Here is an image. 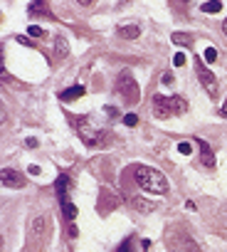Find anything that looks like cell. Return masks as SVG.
I'll list each match as a JSON object with an SVG mask.
<instances>
[{"instance_id": "2", "label": "cell", "mask_w": 227, "mask_h": 252, "mask_svg": "<svg viewBox=\"0 0 227 252\" xmlns=\"http://www.w3.org/2000/svg\"><path fill=\"white\" fill-rule=\"evenodd\" d=\"M116 92L124 97V101H129V104H136L138 99H141V89H138V84L133 82V75L126 69V72H121V77H119V82H116Z\"/></svg>"}, {"instance_id": "20", "label": "cell", "mask_w": 227, "mask_h": 252, "mask_svg": "<svg viewBox=\"0 0 227 252\" xmlns=\"http://www.w3.org/2000/svg\"><path fill=\"white\" fill-rule=\"evenodd\" d=\"M124 124H126V126H131V129H133V126H136V124H138V116H136V114H126V116H124Z\"/></svg>"}, {"instance_id": "5", "label": "cell", "mask_w": 227, "mask_h": 252, "mask_svg": "<svg viewBox=\"0 0 227 252\" xmlns=\"http://www.w3.org/2000/svg\"><path fill=\"white\" fill-rule=\"evenodd\" d=\"M153 116L161 119V121L175 116V114H173V106H170V97H163V94H156V97H153Z\"/></svg>"}, {"instance_id": "6", "label": "cell", "mask_w": 227, "mask_h": 252, "mask_svg": "<svg viewBox=\"0 0 227 252\" xmlns=\"http://www.w3.org/2000/svg\"><path fill=\"white\" fill-rule=\"evenodd\" d=\"M0 178H3V183H5L8 188H22V186L27 183L25 175L18 173L15 168H3V171H0Z\"/></svg>"}, {"instance_id": "19", "label": "cell", "mask_w": 227, "mask_h": 252, "mask_svg": "<svg viewBox=\"0 0 227 252\" xmlns=\"http://www.w3.org/2000/svg\"><path fill=\"white\" fill-rule=\"evenodd\" d=\"M32 230H35V233H42V230H45V218H35Z\"/></svg>"}, {"instance_id": "27", "label": "cell", "mask_w": 227, "mask_h": 252, "mask_svg": "<svg viewBox=\"0 0 227 252\" xmlns=\"http://www.w3.org/2000/svg\"><path fill=\"white\" fill-rule=\"evenodd\" d=\"M77 233H79L77 225H69V235H72V237H77Z\"/></svg>"}, {"instance_id": "10", "label": "cell", "mask_w": 227, "mask_h": 252, "mask_svg": "<svg viewBox=\"0 0 227 252\" xmlns=\"http://www.w3.org/2000/svg\"><path fill=\"white\" fill-rule=\"evenodd\" d=\"M138 35H141L138 25H121L119 27V38H124V40H136Z\"/></svg>"}, {"instance_id": "25", "label": "cell", "mask_w": 227, "mask_h": 252, "mask_svg": "<svg viewBox=\"0 0 227 252\" xmlns=\"http://www.w3.org/2000/svg\"><path fill=\"white\" fill-rule=\"evenodd\" d=\"M163 84H173V75H170V72H166V75H163Z\"/></svg>"}, {"instance_id": "18", "label": "cell", "mask_w": 227, "mask_h": 252, "mask_svg": "<svg viewBox=\"0 0 227 252\" xmlns=\"http://www.w3.org/2000/svg\"><path fill=\"white\" fill-rule=\"evenodd\" d=\"M30 35H32V38H42V35H45V30L40 27V25H30V30H27Z\"/></svg>"}, {"instance_id": "29", "label": "cell", "mask_w": 227, "mask_h": 252, "mask_svg": "<svg viewBox=\"0 0 227 252\" xmlns=\"http://www.w3.org/2000/svg\"><path fill=\"white\" fill-rule=\"evenodd\" d=\"M220 114H222V116L227 119V99H225V104H222V109H220Z\"/></svg>"}, {"instance_id": "3", "label": "cell", "mask_w": 227, "mask_h": 252, "mask_svg": "<svg viewBox=\"0 0 227 252\" xmlns=\"http://www.w3.org/2000/svg\"><path fill=\"white\" fill-rule=\"evenodd\" d=\"M77 131H79V136H82V141L87 143V146H104V143L111 138L109 131L94 129V126H89L87 121H79V124H77Z\"/></svg>"}, {"instance_id": "9", "label": "cell", "mask_w": 227, "mask_h": 252, "mask_svg": "<svg viewBox=\"0 0 227 252\" xmlns=\"http://www.w3.org/2000/svg\"><path fill=\"white\" fill-rule=\"evenodd\" d=\"M59 205H62V215L72 223V220H77V205H74L69 198H64V200H59Z\"/></svg>"}, {"instance_id": "13", "label": "cell", "mask_w": 227, "mask_h": 252, "mask_svg": "<svg viewBox=\"0 0 227 252\" xmlns=\"http://www.w3.org/2000/svg\"><path fill=\"white\" fill-rule=\"evenodd\" d=\"M200 10L208 13V15H212V13H220V10H222V3H220V0H210V3H203V5H200Z\"/></svg>"}, {"instance_id": "26", "label": "cell", "mask_w": 227, "mask_h": 252, "mask_svg": "<svg viewBox=\"0 0 227 252\" xmlns=\"http://www.w3.org/2000/svg\"><path fill=\"white\" fill-rule=\"evenodd\" d=\"M185 210H198V205H195L193 200H188V203H185Z\"/></svg>"}, {"instance_id": "11", "label": "cell", "mask_w": 227, "mask_h": 252, "mask_svg": "<svg viewBox=\"0 0 227 252\" xmlns=\"http://www.w3.org/2000/svg\"><path fill=\"white\" fill-rule=\"evenodd\" d=\"M55 188H57V195H59V200L69 198V195H67V191H69V175H67V173H62V175L57 178V183H55Z\"/></svg>"}, {"instance_id": "7", "label": "cell", "mask_w": 227, "mask_h": 252, "mask_svg": "<svg viewBox=\"0 0 227 252\" xmlns=\"http://www.w3.org/2000/svg\"><path fill=\"white\" fill-rule=\"evenodd\" d=\"M195 143H198V149H200V161H203V166H205V168H215V154H212V149H210V143H208L205 138H195Z\"/></svg>"}, {"instance_id": "16", "label": "cell", "mask_w": 227, "mask_h": 252, "mask_svg": "<svg viewBox=\"0 0 227 252\" xmlns=\"http://www.w3.org/2000/svg\"><path fill=\"white\" fill-rule=\"evenodd\" d=\"M27 10H30L32 15H35V13H37V15H50V13H47V5H45V3H32Z\"/></svg>"}, {"instance_id": "21", "label": "cell", "mask_w": 227, "mask_h": 252, "mask_svg": "<svg viewBox=\"0 0 227 252\" xmlns=\"http://www.w3.org/2000/svg\"><path fill=\"white\" fill-rule=\"evenodd\" d=\"M205 59H208V62H215V59H217V50H215V47H208V50H205Z\"/></svg>"}, {"instance_id": "17", "label": "cell", "mask_w": 227, "mask_h": 252, "mask_svg": "<svg viewBox=\"0 0 227 252\" xmlns=\"http://www.w3.org/2000/svg\"><path fill=\"white\" fill-rule=\"evenodd\" d=\"M178 154H180V156H190V154H193V146H190L188 141H180V143H178Z\"/></svg>"}, {"instance_id": "28", "label": "cell", "mask_w": 227, "mask_h": 252, "mask_svg": "<svg viewBox=\"0 0 227 252\" xmlns=\"http://www.w3.org/2000/svg\"><path fill=\"white\" fill-rule=\"evenodd\" d=\"M27 171H30V175H37V173H40V168H37V166H30Z\"/></svg>"}, {"instance_id": "1", "label": "cell", "mask_w": 227, "mask_h": 252, "mask_svg": "<svg viewBox=\"0 0 227 252\" xmlns=\"http://www.w3.org/2000/svg\"><path fill=\"white\" fill-rule=\"evenodd\" d=\"M136 183L143 191L156 193V195H166L168 193V178H166V173L151 168V166H136Z\"/></svg>"}, {"instance_id": "8", "label": "cell", "mask_w": 227, "mask_h": 252, "mask_svg": "<svg viewBox=\"0 0 227 252\" xmlns=\"http://www.w3.org/2000/svg\"><path fill=\"white\" fill-rule=\"evenodd\" d=\"M84 94H87V89H84L82 84H74V87L59 92V99H62V101H74V99H79V97H84Z\"/></svg>"}, {"instance_id": "12", "label": "cell", "mask_w": 227, "mask_h": 252, "mask_svg": "<svg viewBox=\"0 0 227 252\" xmlns=\"http://www.w3.org/2000/svg\"><path fill=\"white\" fill-rule=\"evenodd\" d=\"M55 55H57V59H64V57L69 55V45H67L64 38H57V42H55Z\"/></svg>"}, {"instance_id": "14", "label": "cell", "mask_w": 227, "mask_h": 252, "mask_svg": "<svg viewBox=\"0 0 227 252\" xmlns=\"http://www.w3.org/2000/svg\"><path fill=\"white\" fill-rule=\"evenodd\" d=\"M133 205H136L141 213H151V210L156 208L153 203H148V200H146V198H141V195H136V198H133Z\"/></svg>"}, {"instance_id": "15", "label": "cell", "mask_w": 227, "mask_h": 252, "mask_svg": "<svg viewBox=\"0 0 227 252\" xmlns=\"http://www.w3.org/2000/svg\"><path fill=\"white\" fill-rule=\"evenodd\" d=\"M173 42L175 45H180V47H185V45H190L193 42V38L188 32H173Z\"/></svg>"}, {"instance_id": "23", "label": "cell", "mask_w": 227, "mask_h": 252, "mask_svg": "<svg viewBox=\"0 0 227 252\" xmlns=\"http://www.w3.org/2000/svg\"><path fill=\"white\" fill-rule=\"evenodd\" d=\"M37 143H40V141H37L35 136H30V138H25V146H27V149H35V146H37Z\"/></svg>"}, {"instance_id": "22", "label": "cell", "mask_w": 227, "mask_h": 252, "mask_svg": "<svg viewBox=\"0 0 227 252\" xmlns=\"http://www.w3.org/2000/svg\"><path fill=\"white\" fill-rule=\"evenodd\" d=\"M173 64H175V67H183V64H185V55H183V52H178V55L173 57Z\"/></svg>"}, {"instance_id": "4", "label": "cell", "mask_w": 227, "mask_h": 252, "mask_svg": "<svg viewBox=\"0 0 227 252\" xmlns=\"http://www.w3.org/2000/svg\"><path fill=\"white\" fill-rule=\"evenodd\" d=\"M195 75H198V79H200L203 89H205V92L215 99V97H217V92H220L217 79H215V72H210V69L203 64V59H200V57H195Z\"/></svg>"}, {"instance_id": "30", "label": "cell", "mask_w": 227, "mask_h": 252, "mask_svg": "<svg viewBox=\"0 0 227 252\" xmlns=\"http://www.w3.org/2000/svg\"><path fill=\"white\" fill-rule=\"evenodd\" d=\"M222 32L227 35V18H225V22H222Z\"/></svg>"}, {"instance_id": "24", "label": "cell", "mask_w": 227, "mask_h": 252, "mask_svg": "<svg viewBox=\"0 0 227 252\" xmlns=\"http://www.w3.org/2000/svg\"><path fill=\"white\" fill-rule=\"evenodd\" d=\"M116 252H133V250H131V242L126 240V242H124V245H121V247L116 250Z\"/></svg>"}]
</instances>
